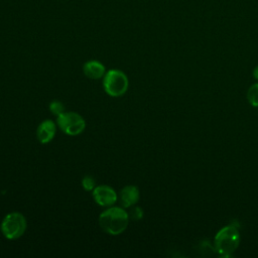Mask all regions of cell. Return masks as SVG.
<instances>
[{"label":"cell","instance_id":"6da1fadb","mask_svg":"<svg viewBox=\"0 0 258 258\" xmlns=\"http://www.w3.org/2000/svg\"><path fill=\"white\" fill-rule=\"evenodd\" d=\"M129 222V215L122 207H109L99 216L101 229L112 236L123 233Z\"/></svg>","mask_w":258,"mask_h":258},{"label":"cell","instance_id":"7a4b0ae2","mask_svg":"<svg viewBox=\"0 0 258 258\" xmlns=\"http://www.w3.org/2000/svg\"><path fill=\"white\" fill-rule=\"evenodd\" d=\"M240 244L239 229L235 225H229L222 228L214 239V248L216 253L222 257L231 256Z\"/></svg>","mask_w":258,"mask_h":258},{"label":"cell","instance_id":"3957f363","mask_svg":"<svg viewBox=\"0 0 258 258\" xmlns=\"http://www.w3.org/2000/svg\"><path fill=\"white\" fill-rule=\"evenodd\" d=\"M128 78L120 70H110L103 77L105 92L111 97H121L128 89Z\"/></svg>","mask_w":258,"mask_h":258},{"label":"cell","instance_id":"277c9868","mask_svg":"<svg viewBox=\"0 0 258 258\" xmlns=\"http://www.w3.org/2000/svg\"><path fill=\"white\" fill-rule=\"evenodd\" d=\"M26 227L27 223L25 217L18 212L7 214L0 225L3 236L9 240L20 238L24 234Z\"/></svg>","mask_w":258,"mask_h":258},{"label":"cell","instance_id":"5b68a950","mask_svg":"<svg viewBox=\"0 0 258 258\" xmlns=\"http://www.w3.org/2000/svg\"><path fill=\"white\" fill-rule=\"evenodd\" d=\"M56 123L61 131L70 136L81 134L86 128L85 119L76 112H63L56 117Z\"/></svg>","mask_w":258,"mask_h":258},{"label":"cell","instance_id":"8992f818","mask_svg":"<svg viewBox=\"0 0 258 258\" xmlns=\"http://www.w3.org/2000/svg\"><path fill=\"white\" fill-rule=\"evenodd\" d=\"M93 199L101 207H111L117 202V194L109 185H98L93 189Z\"/></svg>","mask_w":258,"mask_h":258},{"label":"cell","instance_id":"52a82bcc","mask_svg":"<svg viewBox=\"0 0 258 258\" xmlns=\"http://www.w3.org/2000/svg\"><path fill=\"white\" fill-rule=\"evenodd\" d=\"M56 132V126L55 123L49 119L47 120H43L37 127L36 129V137L37 140L42 143H48L50 142Z\"/></svg>","mask_w":258,"mask_h":258},{"label":"cell","instance_id":"ba28073f","mask_svg":"<svg viewBox=\"0 0 258 258\" xmlns=\"http://www.w3.org/2000/svg\"><path fill=\"white\" fill-rule=\"evenodd\" d=\"M139 189L135 185H127L123 187L120 191V203L121 206L125 208H130L134 206L139 201Z\"/></svg>","mask_w":258,"mask_h":258},{"label":"cell","instance_id":"9c48e42d","mask_svg":"<svg viewBox=\"0 0 258 258\" xmlns=\"http://www.w3.org/2000/svg\"><path fill=\"white\" fill-rule=\"evenodd\" d=\"M84 74L91 80H99L106 74L105 67L98 60H89L83 66Z\"/></svg>","mask_w":258,"mask_h":258},{"label":"cell","instance_id":"30bf717a","mask_svg":"<svg viewBox=\"0 0 258 258\" xmlns=\"http://www.w3.org/2000/svg\"><path fill=\"white\" fill-rule=\"evenodd\" d=\"M247 100L253 107H258V83L249 88L247 92Z\"/></svg>","mask_w":258,"mask_h":258},{"label":"cell","instance_id":"8fae6325","mask_svg":"<svg viewBox=\"0 0 258 258\" xmlns=\"http://www.w3.org/2000/svg\"><path fill=\"white\" fill-rule=\"evenodd\" d=\"M49 111L57 117L58 115H60L61 113L64 112V107H63L61 102H59V101H52L49 104Z\"/></svg>","mask_w":258,"mask_h":258},{"label":"cell","instance_id":"7c38bea8","mask_svg":"<svg viewBox=\"0 0 258 258\" xmlns=\"http://www.w3.org/2000/svg\"><path fill=\"white\" fill-rule=\"evenodd\" d=\"M82 186L86 190H93L96 187L95 179L89 175L84 176V178L82 179Z\"/></svg>","mask_w":258,"mask_h":258},{"label":"cell","instance_id":"4fadbf2b","mask_svg":"<svg viewBox=\"0 0 258 258\" xmlns=\"http://www.w3.org/2000/svg\"><path fill=\"white\" fill-rule=\"evenodd\" d=\"M128 215H129V219L131 218V219L137 221V220L142 219V217H143V211H142L141 208L135 207V208H133V209L130 211V213H129Z\"/></svg>","mask_w":258,"mask_h":258},{"label":"cell","instance_id":"5bb4252c","mask_svg":"<svg viewBox=\"0 0 258 258\" xmlns=\"http://www.w3.org/2000/svg\"><path fill=\"white\" fill-rule=\"evenodd\" d=\"M253 77L258 81V66L255 67L253 70Z\"/></svg>","mask_w":258,"mask_h":258}]
</instances>
